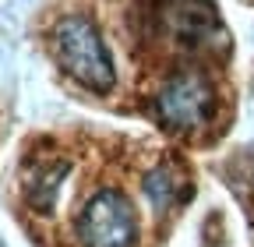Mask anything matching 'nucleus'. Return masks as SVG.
Masks as SVG:
<instances>
[{"label":"nucleus","instance_id":"f257e3e1","mask_svg":"<svg viewBox=\"0 0 254 247\" xmlns=\"http://www.w3.org/2000/svg\"><path fill=\"white\" fill-rule=\"evenodd\" d=\"M53 53L60 67L74 81H81L92 92H110L113 88V60L106 53V43L99 28L85 14H67L53 28Z\"/></svg>","mask_w":254,"mask_h":247},{"label":"nucleus","instance_id":"f03ea898","mask_svg":"<svg viewBox=\"0 0 254 247\" xmlns=\"http://www.w3.org/2000/svg\"><path fill=\"white\" fill-rule=\"evenodd\" d=\"M159 117H163L170 127H198L212 117V106H215V92H212V81L201 74V71H177L166 78V85L159 88Z\"/></svg>","mask_w":254,"mask_h":247},{"label":"nucleus","instance_id":"7ed1b4c3","mask_svg":"<svg viewBox=\"0 0 254 247\" xmlns=\"http://www.w3.org/2000/svg\"><path fill=\"white\" fill-rule=\"evenodd\" d=\"M78 237L85 247H131L134 208L120 191H99L78 219Z\"/></svg>","mask_w":254,"mask_h":247},{"label":"nucleus","instance_id":"20e7f679","mask_svg":"<svg viewBox=\"0 0 254 247\" xmlns=\"http://www.w3.org/2000/svg\"><path fill=\"white\" fill-rule=\"evenodd\" d=\"M145 191H148V198H152V205L155 208H173L177 201H180V194H184V180L170 170V166H163V170H155L148 180H145Z\"/></svg>","mask_w":254,"mask_h":247}]
</instances>
